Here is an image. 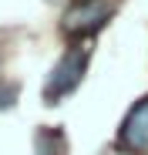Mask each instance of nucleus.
Returning a JSON list of instances; mask_svg holds the SVG:
<instances>
[{"instance_id":"nucleus-3","label":"nucleus","mask_w":148,"mask_h":155,"mask_svg":"<svg viewBox=\"0 0 148 155\" xmlns=\"http://www.w3.org/2000/svg\"><path fill=\"white\" fill-rule=\"evenodd\" d=\"M118 145L128 155H148V98H141L125 115L118 128Z\"/></svg>"},{"instance_id":"nucleus-4","label":"nucleus","mask_w":148,"mask_h":155,"mask_svg":"<svg viewBox=\"0 0 148 155\" xmlns=\"http://www.w3.org/2000/svg\"><path fill=\"white\" fill-rule=\"evenodd\" d=\"M34 148H37V155H67V142L57 128H37Z\"/></svg>"},{"instance_id":"nucleus-5","label":"nucleus","mask_w":148,"mask_h":155,"mask_svg":"<svg viewBox=\"0 0 148 155\" xmlns=\"http://www.w3.org/2000/svg\"><path fill=\"white\" fill-rule=\"evenodd\" d=\"M17 101V84H0V111Z\"/></svg>"},{"instance_id":"nucleus-6","label":"nucleus","mask_w":148,"mask_h":155,"mask_svg":"<svg viewBox=\"0 0 148 155\" xmlns=\"http://www.w3.org/2000/svg\"><path fill=\"white\" fill-rule=\"evenodd\" d=\"M125 155H128V152H125Z\"/></svg>"},{"instance_id":"nucleus-2","label":"nucleus","mask_w":148,"mask_h":155,"mask_svg":"<svg viewBox=\"0 0 148 155\" xmlns=\"http://www.w3.org/2000/svg\"><path fill=\"white\" fill-rule=\"evenodd\" d=\"M111 17V4L108 0H81L64 10V20H61V31L64 34H94L101 24Z\"/></svg>"},{"instance_id":"nucleus-1","label":"nucleus","mask_w":148,"mask_h":155,"mask_svg":"<svg viewBox=\"0 0 148 155\" xmlns=\"http://www.w3.org/2000/svg\"><path fill=\"white\" fill-rule=\"evenodd\" d=\"M84 74H88V51L71 47L67 54L54 64V71L47 74V84H44V98H47V105H57L61 98H67L74 88L81 84Z\"/></svg>"}]
</instances>
